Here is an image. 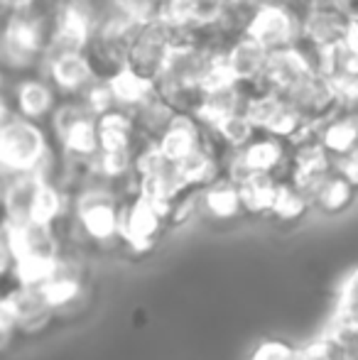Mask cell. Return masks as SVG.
Instances as JSON below:
<instances>
[{
    "mask_svg": "<svg viewBox=\"0 0 358 360\" xmlns=\"http://www.w3.org/2000/svg\"><path fill=\"white\" fill-rule=\"evenodd\" d=\"M52 150V135L47 125L37 120L10 115L0 125V167L10 174L37 172Z\"/></svg>",
    "mask_w": 358,
    "mask_h": 360,
    "instance_id": "cell-1",
    "label": "cell"
},
{
    "mask_svg": "<svg viewBox=\"0 0 358 360\" xmlns=\"http://www.w3.org/2000/svg\"><path fill=\"white\" fill-rule=\"evenodd\" d=\"M177 37H179L177 27L158 13L155 18L140 22L130 32L128 44H125V64L133 67L135 72H140L143 76L153 79L160 72V67H162L172 44H177Z\"/></svg>",
    "mask_w": 358,
    "mask_h": 360,
    "instance_id": "cell-2",
    "label": "cell"
},
{
    "mask_svg": "<svg viewBox=\"0 0 358 360\" xmlns=\"http://www.w3.org/2000/svg\"><path fill=\"white\" fill-rule=\"evenodd\" d=\"M243 32L263 44L268 52L292 47L300 39V15L282 0H270L250 10Z\"/></svg>",
    "mask_w": 358,
    "mask_h": 360,
    "instance_id": "cell-3",
    "label": "cell"
},
{
    "mask_svg": "<svg viewBox=\"0 0 358 360\" xmlns=\"http://www.w3.org/2000/svg\"><path fill=\"white\" fill-rule=\"evenodd\" d=\"M8 96H10V103H13L15 115L27 120H37V123H47L54 105L59 103L57 89H54L47 76L39 72L23 74L10 81Z\"/></svg>",
    "mask_w": 358,
    "mask_h": 360,
    "instance_id": "cell-4",
    "label": "cell"
},
{
    "mask_svg": "<svg viewBox=\"0 0 358 360\" xmlns=\"http://www.w3.org/2000/svg\"><path fill=\"white\" fill-rule=\"evenodd\" d=\"M312 72H314V49H307L297 42L292 47L275 49V52L268 54V64H265L260 86L277 91L280 96H287Z\"/></svg>",
    "mask_w": 358,
    "mask_h": 360,
    "instance_id": "cell-5",
    "label": "cell"
},
{
    "mask_svg": "<svg viewBox=\"0 0 358 360\" xmlns=\"http://www.w3.org/2000/svg\"><path fill=\"white\" fill-rule=\"evenodd\" d=\"M39 74H44L59 96H82L91 81L98 79V72L91 64L87 49L82 52H64L57 57L42 59Z\"/></svg>",
    "mask_w": 358,
    "mask_h": 360,
    "instance_id": "cell-6",
    "label": "cell"
},
{
    "mask_svg": "<svg viewBox=\"0 0 358 360\" xmlns=\"http://www.w3.org/2000/svg\"><path fill=\"white\" fill-rule=\"evenodd\" d=\"M268 49L245 32H238L226 42L221 49V59H224L229 74L234 76L236 84H243L248 89L260 86L265 74V64H268Z\"/></svg>",
    "mask_w": 358,
    "mask_h": 360,
    "instance_id": "cell-7",
    "label": "cell"
},
{
    "mask_svg": "<svg viewBox=\"0 0 358 360\" xmlns=\"http://www.w3.org/2000/svg\"><path fill=\"white\" fill-rule=\"evenodd\" d=\"M356 10L341 8H305L300 13V39L297 42L307 49H321L344 37L346 22Z\"/></svg>",
    "mask_w": 358,
    "mask_h": 360,
    "instance_id": "cell-8",
    "label": "cell"
},
{
    "mask_svg": "<svg viewBox=\"0 0 358 360\" xmlns=\"http://www.w3.org/2000/svg\"><path fill=\"white\" fill-rule=\"evenodd\" d=\"M162 218L165 216L150 201H145L143 196H135L133 204L118 211V233H123V238L133 248L148 250L153 245V238L158 236Z\"/></svg>",
    "mask_w": 358,
    "mask_h": 360,
    "instance_id": "cell-9",
    "label": "cell"
},
{
    "mask_svg": "<svg viewBox=\"0 0 358 360\" xmlns=\"http://www.w3.org/2000/svg\"><path fill=\"white\" fill-rule=\"evenodd\" d=\"M201 140H204V130H201L199 120L189 110H177L174 118L170 120V125L165 128V133L155 140V147H158L165 160L177 165L194 147L201 145Z\"/></svg>",
    "mask_w": 358,
    "mask_h": 360,
    "instance_id": "cell-10",
    "label": "cell"
},
{
    "mask_svg": "<svg viewBox=\"0 0 358 360\" xmlns=\"http://www.w3.org/2000/svg\"><path fill=\"white\" fill-rule=\"evenodd\" d=\"M317 140L329 157H341L356 150L358 125L351 110H334L317 123Z\"/></svg>",
    "mask_w": 358,
    "mask_h": 360,
    "instance_id": "cell-11",
    "label": "cell"
},
{
    "mask_svg": "<svg viewBox=\"0 0 358 360\" xmlns=\"http://www.w3.org/2000/svg\"><path fill=\"white\" fill-rule=\"evenodd\" d=\"M96 133H98L101 152H133L140 143L135 123L128 110L113 108L96 118Z\"/></svg>",
    "mask_w": 358,
    "mask_h": 360,
    "instance_id": "cell-12",
    "label": "cell"
},
{
    "mask_svg": "<svg viewBox=\"0 0 358 360\" xmlns=\"http://www.w3.org/2000/svg\"><path fill=\"white\" fill-rule=\"evenodd\" d=\"M128 113L135 123L138 138L148 140V143H155V140L165 133V128L170 125V120L174 118L177 108H174L170 101H165L158 91H153L148 98H143L133 110H128Z\"/></svg>",
    "mask_w": 358,
    "mask_h": 360,
    "instance_id": "cell-13",
    "label": "cell"
},
{
    "mask_svg": "<svg viewBox=\"0 0 358 360\" xmlns=\"http://www.w3.org/2000/svg\"><path fill=\"white\" fill-rule=\"evenodd\" d=\"M106 81H108L110 91H113V98H115V103H118V108H123V110H133L140 101L148 98L155 91L153 79L135 72L128 64H123V67L115 69L113 74H108Z\"/></svg>",
    "mask_w": 358,
    "mask_h": 360,
    "instance_id": "cell-14",
    "label": "cell"
},
{
    "mask_svg": "<svg viewBox=\"0 0 358 360\" xmlns=\"http://www.w3.org/2000/svg\"><path fill=\"white\" fill-rule=\"evenodd\" d=\"M204 133L214 140V145L219 150H241V147H245L258 135V130L245 118L243 110H238V113H229L224 118H219Z\"/></svg>",
    "mask_w": 358,
    "mask_h": 360,
    "instance_id": "cell-15",
    "label": "cell"
},
{
    "mask_svg": "<svg viewBox=\"0 0 358 360\" xmlns=\"http://www.w3.org/2000/svg\"><path fill=\"white\" fill-rule=\"evenodd\" d=\"M201 199H204V206L209 209V214L216 218H234L241 211L238 186L231 179H226V176H216L214 181H209Z\"/></svg>",
    "mask_w": 358,
    "mask_h": 360,
    "instance_id": "cell-16",
    "label": "cell"
},
{
    "mask_svg": "<svg viewBox=\"0 0 358 360\" xmlns=\"http://www.w3.org/2000/svg\"><path fill=\"white\" fill-rule=\"evenodd\" d=\"M62 191L52 184L49 179H39V184L34 186V194L30 199L27 209V221L39 223V226H52L62 214Z\"/></svg>",
    "mask_w": 358,
    "mask_h": 360,
    "instance_id": "cell-17",
    "label": "cell"
},
{
    "mask_svg": "<svg viewBox=\"0 0 358 360\" xmlns=\"http://www.w3.org/2000/svg\"><path fill=\"white\" fill-rule=\"evenodd\" d=\"M241 209L248 211H270L272 196L277 189L275 174H250L243 181H238Z\"/></svg>",
    "mask_w": 358,
    "mask_h": 360,
    "instance_id": "cell-18",
    "label": "cell"
},
{
    "mask_svg": "<svg viewBox=\"0 0 358 360\" xmlns=\"http://www.w3.org/2000/svg\"><path fill=\"white\" fill-rule=\"evenodd\" d=\"M0 309L13 319V323H18V321H30V319L39 316V314L47 309V304L39 297V289L34 292V289H30V287H23V289H18V292H10L8 297L0 302Z\"/></svg>",
    "mask_w": 358,
    "mask_h": 360,
    "instance_id": "cell-19",
    "label": "cell"
},
{
    "mask_svg": "<svg viewBox=\"0 0 358 360\" xmlns=\"http://www.w3.org/2000/svg\"><path fill=\"white\" fill-rule=\"evenodd\" d=\"M351 199H354V181H349L344 174L331 169V174L321 181L312 201L321 204L326 211H341L344 206L351 204Z\"/></svg>",
    "mask_w": 358,
    "mask_h": 360,
    "instance_id": "cell-20",
    "label": "cell"
},
{
    "mask_svg": "<svg viewBox=\"0 0 358 360\" xmlns=\"http://www.w3.org/2000/svg\"><path fill=\"white\" fill-rule=\"evenodd\" d=\"M15 262H18V277L25 287H39L44 280L57 275V260L54 257L30 255V257H20Z\"/></svg>",
    "mask_w": 358,
    "mask_h": 360,
    "instance_id": "cell-21",
    "label": "cell"
},
{
    "mask_svg": "<svg viewBox=\"0 0 358 360\" xmlns=\"http://www.w3.org/2000/svg\"><path fill=\"white\" fill-rule=\"evenodd\" d=\"M307 204H309V201H307L305 196H302V191H297L290 181H285V184L277 181V189H275V196H272L270 211L275 216L285 218V221H292V218L305 214Z\"/></svg>",
    "mask_w": 358,
    "mask_h": 360,
    "instance_id": "cell-22",
    "label": "cell"
},
{
    "mask_svg": "<svg viewBox=\"0 0 358 360\" xmlns=\"http://www.w3.org/2000/svg\"><path fill=\"white\" fill-rule=\"evenodd\" d=\"M295 360H356V358L354 351L341 346L334 336H324L312 343V346L302 348L300 353L295 351Z\"/></svg>",
    "mask_w": 358,
    "mask_h": 360,
    "instance_id": "cell-23",
    "label": "cell"
},
{
    "mask_svg": "<svg viewBox=\"0 0 358 360\" xmlns=\"http://www.w3.org/2000/svg\"><path fill=\"white\" fill-rule=\"evenodd\" d=\"M82 98L96 118L103 115V113H108V110L118 108V103H115V98H113V91H110L106 76H98L96 81H91V84L87 86V91L82 94Z\"/></svg>",
    "mask_w": 358,
    "mask_h": 360,
    "instance_id": "cell-24",
    "label": "cell"
},
{
    "mask_svg": "<svg viewBox=\"0 0 358 360\" xmlns=\"http://www.w3.org/2000/svg\"><path fill=\"white\" fill-rule=\"evenodd\" d=\"M79 294V285L69 277H57L52 275L49 280H44L39 285V297L47 307H59V304L72 302L74 297Z\"/></svg>",
    "mask_w": 358,
    "mask_h": 360,
    "instance_id": "cell-25",
    "label": "cell"
},
{
    "mask_svg": "<svg viewBox=\"0 0 358 360\" xmlns=\"http://www.w3.org/2000/svg\"><path fill=\"white\" fill-rule=\"evenodd\" d=\"M253 360H295V351L280 341H265L255 348Z\"/></svg>",
    "mask_w": 358,
    "mask_h": 360,
    "instance_id": "cell-26",
    "label": "cell"
},
{
    "mask_svg": "<svg viewBox=\"0 0 358 360\" xmlns=\"http://www.w3.org/2000/svg\"><path fill=\"white\" fill-rule=\"evenodd\" d=\"M13 326H15L13 319L0 309V348H5V343H8V338H10V328Z\"/></svg>",
    "mask_w": 358,
    "mask_h": 360,
    "instance_id": "cell-27",
    "label": "cell"
},
{
    "mask_svg": "<svg viewBox=\"0 0 358 360\" xmlns=\"http://www.w3.org/2000/svg\"><path fill=\"white\" fill-rule=\"evenodd\" d=\"M10 115H13V103H10L8 91H3V94H0V125H3Z\"/></svg>",
    "mask_w": 358,
    "mask_h": 360,
    "instance_id": "cell-28",
    "label": "cell"
},
{
    "mask_svg": "<svg viewBox=\"0 0 358 360\" xmlns=\"http://www.w3.org/2000/svg\"><path fill=\"white\" fill-rule=\"evenodd\" d=\"M10 76L3 72V67H0V94H3V91H8V86H10Z\"/></svg>",
    "mask_w": 358,
    "mask_h": 360,
    "instance_id": "cell-29",
    "label": "cell"
}]
</instances>
